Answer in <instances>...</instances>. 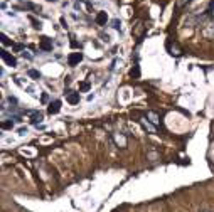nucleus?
I'll return each mask as SVG.
<instances>
[{"label":"nucleus","instance_id":"obj_1","mask_svg":"<svg viewBox=\"0 0 214 212\" xmlns=\"http://www.w3.org/2000/svg\"><path fill=\"white\" fill-rule=\"evenodd\" d=\"M2 59L5 61V64H7V66H12V68H15V66H17V59H15L14 56H10L7 51H2Z\"/></svg>","mask_w":214,"mask_h":212},{"label":"nucleus","instance_id":"obj_2","mask_svg":"<svg viewBox=\"0 0 214 212\" xmlns=\"http://www.w3.org/2000/svg\"><path fill=\"white\" fill-rule=\"evenodd\" d=\"M81 61H83V54H81V52H73V54L69 56L68 62H69V66H76V64H79Z\"/></svg>","mask_w":214,"mask_h":212},{"label":"nucleus","instance_id":"obj_3","mask_svg":"<svg viewBox=\"0 0 214 212\" xmlns=\"http://www.w3.org/2000/svg\"><path fill=\"white\" fill-rule=\"evenodd\" d=\"M59 110H61V101H59V99H56L54 103H51V104H49V108H47V111H49L51 115L59 113Z\"/></svg>","mask_w":214,"mask_h":212},{"label":"nucleus","instance_id":"obj_4","mask_svg":"<svg viewBox=\"0 0 214 212\" xmlns=\"http://www.w3.org/2000/svg\"><path fill=\"white\" fill-rule=\"evenodd\" d=\"M41 49L42 51H52V42L49 37H42V41H41Z\"/></svg>","mask_w":214,"mask_h":212},{"label":"nucleus","instance_id":"obj_5","mask_svg":"<svg viewBox=\"0 0 214 212\" xmlns=\"http://www.w3.org/2000/svg\"><path fill=\"white\" fill-rule=\"evenodd\" d=\"M106 20H108L106 12H98V15H96V24H98V26H105Z\"/></svg>","mask_w":214,"mask_h":212},{"label":"nucleus","instance_id":"obj_6","mask_svg":"<svg viewBox=\"0 0 214 212\" xmlns=\"http://www.w3.org/2000/svg\"><path fill=\"white\" fill-rule=\"evenodd\" d=\"M27 115L32 116V123H34V125H37V123H41V121H42V115H41V113H37V111H27Z\"/></svg>","mask_w":214,"mask_h":212},{"label":"nucleus","instance_id":"obj_7","mask_svg":"<svg viewBox=\"0 0 214 212\" xmlns=\"http://www.w3.org/2000/svg\"><path fill=\"white\" fill-rule=\"evenodd\" d=\"M66 99H68V103H71V104H78V103H79V93H69Z\"/></svg>","mask_w":214,"mask_h":212},{"label":"nucleus","instance_id":"obj_8","mask_svg":"<svg viewBox=\"0 0 214 212\" xmlns=\"http://www.w3.org/2000/svg\"><path fill=\"white\" fill-rule=\"evenodd\" d=\"M147 118H150V121H152L154 125H157L158 121H160L158 116H157V113H154V111H148V113H147Z\"/></svg>","mask_w":214,"mask_h":212},{"label":"nucleus","instance_id":"obj_9","mask_svg":"<svg viewBox=\"0 0 214 212\" xmlns=\"http://www.w3.org/2000/svg\"><path fill=\"white\" fill-rule=\"evenodd\" d=\"M27 74H29L32 79H39V77H41V72L35 71V69H29V71H27Z\"/></svg>","mask_w":214,"mask_h":212},{"label":"nucleus","instance_id":"obj_10","mask_svg":"<svg viewBox=\"0 0 214 212\" xmlns=\"http://www.w3.org/2000/svg\"><path fill=\"white\" fill-rule=\"evenodd\" d=\"M140 121H142V125H143V128H145V130H148L150 133H155V128L152 126V125H150V123H147L145 120H140Z\"/></svg>","mask_w":214,"mask_h":212},{"label":"nucleus","instance_id":"obj_11","mask_svg":"<svg viewBox=\"0 0 214 212\" xmlns=\"http://www.w3.org/2000/svg\"><path fill=\"white\" fill-rule=\"evenodd\" d=\"M91 88V84L90 83H88V81H84V83H81V86H79V89H81V91H88V89Z\"/></svg>","mask_w":214,"mask_h":212},{"label":"nucleus","instance_id":"obj_12","mask_svg":"<svg viewBox=\"0 0 214 212\" xmlns=\"http://www.w3.org/2000/svg\"><path fill=\"white\" fill-rule=\"evenodd\" d=\"M2 128H4V130H10V128H14V123L12 121H4V123H2Z\"/></svg>","mask_w":214,"mask_h":212},{"label":"nucleus","instance_id":"obj_13","mask_svg":"<svg viewBox=\"0 0 214 212\" xmlns=\"http://www.w3.org/2000/svg\"><path fill=\"white\" fill-rule=\"evenodd\" d=\"M112 26H113V29H116V30H120V27H121V22L118 20V19H115V20L112 22Z\"/></svg>","mask_w":214,"mask_h":212},{"label":"nucleus","instance_id":"obj_14","mask_svg":"<svg viewBox=\"0 0 214 212\" xmlns=\"http://www.w3.org/2000/svg\"><path fill=\"white\" fill-rule=\"evenodd\" d=\"M172 54H176V56H180V54H182V51L179 49V46H177V44H174V47H172Z\"/></svg>","mask_w":214,"mask_h":212},{"label":"nucleus","instance_id":"obj_15","mask_svg":"<svg viewBox=\"0 0 214 212\" xmlns=\"http://www.w3.org/2000/svg\"><path fill=\"white\" fill-rule=\"evenodd\" d=\"M207 12H209V14H211V17L214 19V0L209 4V9H207Z\"/></svg>","mask_w":214,"mask_h":212},{"label":"nucleus","instance_id":"obj_16","mask_svg":"<svg viewBox=\"0 0 214 212\" xmlns=\"http://www.w3.org/2000/svg\"><path fill=\"white\" fill-rule=\"evenodd\" d=\"M187 2L189 0H179V2H177V7H182V5H185Z\"/></svg>","mask_w":214,"mask_h":212},{"label":"nucleus","instance_id":"obj_17","mask_svg":"<svg viewBox=\"0 0 214 212\" xmlns=\"http://www.w3.org/2000/svg\"><path fill=\"white\" fill-rule=\"evenodd\" d=\"M2 42H4L5 46H7V44H10V41L7 39V35H2Z\"/></svg>","mask_w":214,"mask_h":212},{"label":"nucleus","instance_id":"obj_18","mask_svg":"<svg viewBox=\"0 0 214 212\" xmlns=\"http://www.w3.org/2000/svg\"><path fill=\"white\" fill-rule=\"evenodd\" d=\"M19 133H20V135H26V133H27V128H20V130H19Z\"/></svg>","mask_w":214,"mask_h":212},{"label":"nucleus","instance_id":"obj_19","mask_svg":"<svg viewBox=\"0 0 214 212\" xmlns=\"http://www.w3.org/2000/svg\"><path fill=\"white\" fill-rule=\"evenodd\" d=\"M132 76H138V68H135V69L132 71Z\"/></svg>","mask_w":214,"mask_h":212}]
</instances>
